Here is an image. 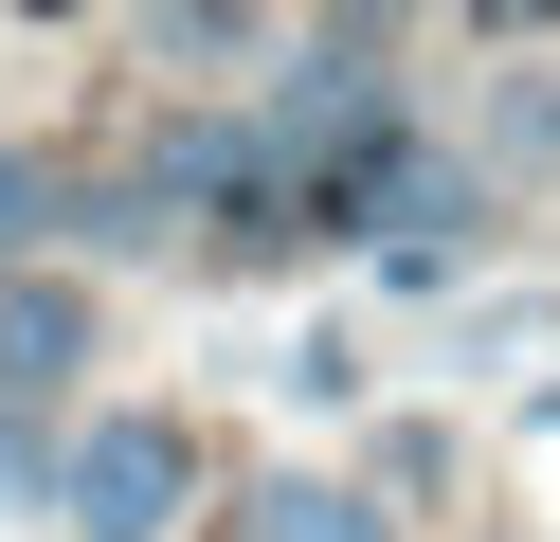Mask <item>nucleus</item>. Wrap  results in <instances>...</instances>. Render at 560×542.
Segmentation results:
<instances>
[{
    "label": "nucleus",
    "mask_w": 560,
    "mask_h": 542,
    "mask_svg": "<svg viewBox=\"0 0 560 542\" xmlns=\"http://www.w3.org/2000/svg\"><path fill=\"white\" fill-rule=\"evenodd\" d=\"M290 397H326V416H343V397H362V344H343V325H307V344H290Z\"/></svg>",
    "instance_id": "obj_9"
},
{
    "label": "nucleus",
    "mask_w": 560,
    "mask_h": 542,
    "mask_svg": "<svg viewBox=\"0 0 560 542\" xmlns=\"http://www.w3.org/2000/svg\"><path fill=\"white\" fill-rule=\"evenodd\" d=\"M55 524L73 542H182L199 524V416H163V397L73 416L55 434Z\"/></svg>",
    "instance_id": "obj_2"
},
{
    "label": "nucleus",
    "mask_w": 560,
    "mask_h": 542,
    "mask_svg": "<svg viewBox=\"0 0 560 542\" xmlns=\"http://www.w3.org/2000/svg\"><path fill=\"white\" fill-rule=\"evenodd\" d=\"M37 235H55V163L0 127V272H37Z\"/></svg>",
    "instance_id": "obj_7"
},
{
    "label": "nucleus",
    "mask_w": 560,
    "mask_h": 542,
    "mask_svg": "<svg viewBox=\"0 0 560 542\" xmlns=\"http://www.w3.org/2000/svg\"><path fill=\"white\" fill-rule=\"evenodd\" d=\"M254 145H271V199H343L362 163L416 145V72H398V19H326V36H271V91H254Z\"/></svg>",
    "instance_id": "obj_1"
},
{
    "label": "nucleus",
    "mask_w": 560,
    "mask_h": 542,
    "mask_svg": "<svg viewBox=\"0 0 560 542\" xmlns=\"http://www.w3.org/2000/svg\"><path fill=\"white\" fill-rule=\"evenodd\" d=\"M0 506H55V416H0Z\"/></svg>",
    "instance_id": "obj_8"
},
{
    "label": "nucleus",
    "mask_w": 560,
    "mask_h": 542,
    "mask_svg": "<svg viewBox=\"0 0 560 542\" xmlns=\"http://www.w3.org/2000/svg\"><path fill=\"white\" fill-rule=\"evenodd\" d=\"M452 163L506 199V181H560V72H488V108H470V145Z\"/></svg>",
    "instance_id": "obj_5"
},
{
    "label": "nucleus",
    "mask_w": 560,
    "mask_h": 542,
    "mask_svg": "<svg viewBox=\"0 0 560 542\" xmlns=\"http://www.w3.org/2000/svg\"><path fill=\"white\" fill-rule=\"evenodd\" d=\"M235 542H398V506L362 470H271V488H235Z\"/></svg>",
    "instance_id": "obj_4"
},
{
    "label": "nucleus",
    "mask_w": 560,
    "mask_h": 542,
    "mask_svg": "<svg viewBox=\"0 0 560 542\" xmlns=\"http://www.w3.org/2000/svg\"><path fill=\"white\" fill-rule=\"evenodd\" d=\"M91 361H109V289L91 272H0V416H55Z\"/></svg>",
    "instance_id": "obj_3"
},
{
    "label": "nucleus",
    "mask_w": 560,
    "mask_h": 542,
    "mask_svg": "<svg viewBox=\"0 0 560 542\" xmlns=\"http://www.w3.org/2000/svg\"><path fill=\"white\" fill-rule=\"evenodd\" d=\"M127 55H163V72H218V55H271V19H218V0H163V19H127Z\"/></svg>",
    "instance_id": "obj_6"
},
{
    "label": "nucleus",
    "mask_w": 560,
    "mask_h": 542,
    "mask_svg": "<svg viewBox=\"0 0 560 542\" xmlns=\"http://www.w3.org/2000/svg\"><path fill=\"white\" fill-rule=\"evenodd\" d=\"M542 434H560V397H542Z\"/></svg>",
    "instance_id": "obj_10"
}]
</instances>
